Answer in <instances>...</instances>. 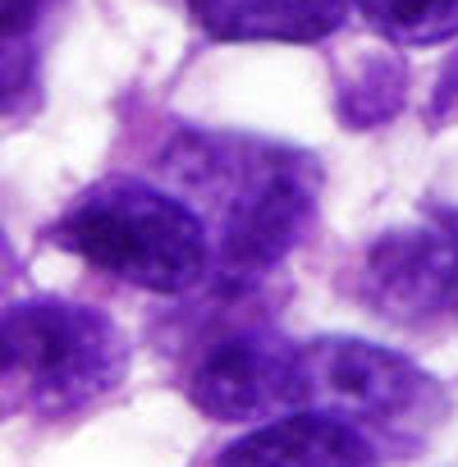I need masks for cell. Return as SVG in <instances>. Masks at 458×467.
Returning a JSON list of instances; mask_svg holds the SVG:
<instances>
[{
    "mask_svg": "<svg viewBox=\"0 0 458 467\" xmlns=\"http://www.w3.org/2000/svg\"><path fill=\"white\" fill-rule=\"evenodd\" d=\"M170 192L183 197L211 239V271L224 285H257L280 271L317 224V156L224 129H188L161 156Z\"/></svg>",
    "mask_w": 458,
    "mask_h": 467,
    "instance_id": "6da1fadb",
    "label": "cell"
},
{
    "mask_svg": "<svg viewBox=\"0 0 458 467\" xmlns=\"http://www.w3.org/2000/svg\"><path fill=\"white\" fill-rule=\"evenodd\" d=\"M47 239L83 266L156 298H183L215 275L197 211L170 188L133 174H110L83 188L56 215Z\"/></svg>",
    "mask_w": 458,
    "mask_h": 467,
    "instance_id": "7a4b0ae2",
    "label": "cell"
},
{
    "mask_svg": "<svg viewBox=\"0 0 458 467\" xmlns=\"http://www.w3.org/2000/svg\"><path fill=\"white\" fill-rule=\"evenodd\" d=\"M129 335L92 303L33 294L0 307V421L97 408L129 380Z\"/></svg>",
    "mask_w": 458,
    "mask_h": 467,
    "instance_id": "3957f363",
    "label": "cell"
},
{
    "mask_svg": "<svg viewBox=\"0 0 458 467\" xmlns=\"http://www.w3.org/2000/svg\"><path fill=\"white\" fill-rule=\"evenodd\" d=\"M289 394L294 412H321L353 426L380 458L422 449L449 412L444 385L422 362L349 335L294 339Z\"/></svg>",
    "mask_w": 458,
    "mask_h": 467,
    "instance_id": "277c9868",
    "label": "cell"
},
{
    "mask_svg": "<svg viewBox=\"0 0 458 467\" xmlns=\"http://www.w3.org/2000/svg\"><path fill=\"white\" fill-rule=\"evenodd\" d=\"M353 294L394 326H435L458 317V224L417 220L371 239L358 262Z\"/></svg>",
    "mask_w": 458,
    "mask_h": 467,
    "instance_id": "5b68a950",
    "label": "cell"
},
{
    "mask_svg": "<svg viewBox=\"0 0 458 467\" xmlns=\"http://www.w3.org/2000/svg\"><path fill=\"white\" fill-rule=\"evenodd\" d=\"M289 380H294V339L262 326H244L202 348L183 389H188V403L211 421L257 426V421L294 412Z\"/></svg>",
    "mask_w": 458,
    "mask_h": 467,
    "instance_id": "8992f818",
    "label": "cell"
},
{
    "mask_svg": "<svg viewBox=\"0 0 458 467\" xmlns=\"http://www.w3.org/2000/svg\"><path fill=\"white\" fill-rule=\"evenodd\" d=\"M215 467H380V453L335 417L285 412L229 440Z\"/></svg>",
    "mask_w": 458,
    "mask_h": 467,
    "instance_id": "52a82bcc",
    "label": "cell"
},
{
    "mask_svg": "<svg viewBox=\"0 0 458 467\" xmlns=\"http://www.w3.org/2000/svg\"><path fill=\"white\" fill-rule=\"evenodd\" d=\"M188 15L211 42L312 47L349 24L353 0H188Z\"/></svg>",
    "mask_w": 458,
    "mask_h": 467,
    "instance_id": "ba28073f",
    "label": "cell"
},
{
    "mask_svg": "<svg viewBox=\"0 0 458 467\" xmlns=\"http://www.w3.org/2000/svg\"><path fill=\"white\" fill-rule=\"evenodd\" d=\"M65 0H0V119L28 115L42 97L47 42Z\"/></svg>",
    "mask_w": 458,
    "mask_h": 467,
    "instance_id": "9c48e42d",
    "label": "cell"
},
{
    "mask_svg": "<svg viewBox=\"0 0 458 467\" xmlns=\"http://www.w3.org/2000/svg\"><path fill=\"white\" fill-rule=\"evenodd\" d=\"M390 47H440L458 37V0H353Z\"/></svg>",
    "mask_w": 458,
    "mask_h": 467,
    "instance_id": "30bf717a",
    "label": "cell"
},
{
    "mask_svg": "<svg viewBox=\"0 0 458 467\" xmlns=\"http://www.w3.org/2000/svg\"><path fill=\"white\" fill-rule=\"evenodd\" d=\"M403 83H408L403 65H399V60H394V56L385 51V56L367 60L358 78H349L339 115H344V119H349L353 129H371V124H385V119H390V115L399 110V101H403Z\"/></svg>",
    "mask_w": 458,
    "mask_h": 467,
    "instance_id": "8fae6325",
    "label": "cell"
}]
</instances>
